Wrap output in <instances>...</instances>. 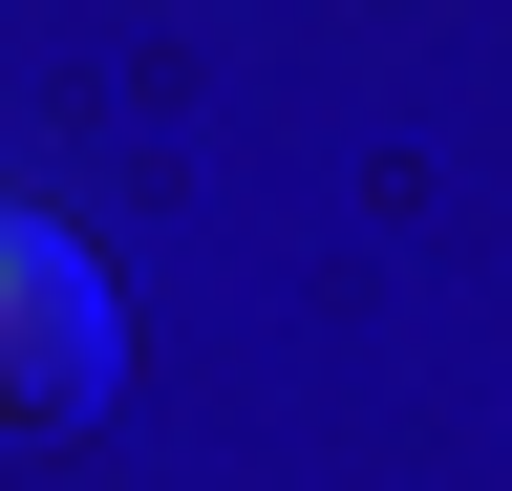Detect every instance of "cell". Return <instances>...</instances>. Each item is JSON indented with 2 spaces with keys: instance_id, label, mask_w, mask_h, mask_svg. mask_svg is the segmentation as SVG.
Returning <instances> with one entry per match:
<instances>
[{
  "instance_id": "1",
  "label": "cell",
  "mask_w": 512,
  "mask_h": 491,
  "mask_svg": "<svg viewBox=\"0 0 512 491\" xmlns=\"http://www.w3.org/2000/svg\"><path fill=\"white\" fill-rule=\"evenodd\" d=\"M107 363H128V321H107V257H86L64 214H0V449L86 427V406H107Z\"/></svg>"
}]
</instances>
